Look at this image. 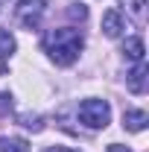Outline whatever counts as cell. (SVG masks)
I'll return each mask as SVG.
<instances>
[{"mask_svg":"<svg viewBox=\"0 0 149 152\" xmlns=\"http://www.w3.org/2000/svg\"><path fill=\"white\" fill-rule=\"evenodd\" d=\"M44 50L50 53V58L61 64V67H67V64H73L76 58H79V50H82V35L70 29V26H64V29H50L47 35H44Z\"/></svg>","mask_w":149,"mask_h":152,"instance_id":"1","label":"cell"},{"mask_svg":"<svg viewBox=\"0 0 149 152\" xmlns=\"http://www.w3.org/2000/svg\"><path fill=\"white\" fill-rule=\"evenodd\" d=\"M79 120L88 129H105L108 120H111V108H108L105 99H85L79 105Z\"/></svg>","mask_w":149,"mask_h":152,"instance_id":"2","label":"cell"},{"mask_svg":"<svg viewBox=\"0 0 149 152\" xmlns=\"http://www.w3.org/2000/svg\"><path fill=\"white\" fill-rule=\"evenodd\" d=\"M15 15H18V23H23L26 29H35L44 15V0H20Z\"/></svg>","mask_w":149,"mask_h":152,"instance_id":"3","label":"cell"},{"mask_svg":"<svg viewBox=\"0 0 149 152\" xmlns=\"http://www.w3.org/2000/svg\"><path fill=\"white\" fill-rule=\"evenodd\" d=\"M102 32L108 38H117L123 32V18H120V12L117 9H108L105 15H102Z\"/></svg>","mask_w":149,"mask_h":152,"instance_id":"4","label":"cell"},{"mask_svg":"<svg viewBox=\"0 0 149 152\" xmlns=\"http://www.w3.org/2000/svg\"><path fill=\"white\" fill-rule=\"evenodd\" d=\"M126 82H129V91H131V94H143V91H146V64L137 61V67L129 73Z\"/></svg>","mask_w":149,"mask_h":152,"instance_id":"5","label":"cell"},{"mask_svg":"<svg viewBox=\"0 0 149 152\" xmlns=\"http://www.w3.org/2000/svg\"><path fill=\"white\" fill-rule=\"evenodd\" d=\"M146 123H149L146 111H126V114H123V126H126L129 132H143Z\"/></svg>","mask_w":149,"mask_h":152,"instance_id":"6","label":"cell"},{"mask_svg":"<svg viewBox=\"0 0 149 152\" xmlns=\"http://www.w3.org/2000/svg\"><path fill=\"white\" fill-rule=\"evenodd\" d=\"M123 53H126L131 61H143V41H140V38H126Z\"/></svg>","mask_w":149,"mask_h":152,"instance_id":"7","label":"cell"},{"mask_svg":"<svg viewBox=\"0 0 149 152\" xmlns=\"http://www.w3.org/2000/svg\"><path fill=\"white\" fill-rule=\"evenodd\" d=\"M26 140L23 137H0V152H26Z\"/></svg>","mask_w":149,"mask_h":152,"instance_id":"8","label":"cell"},{"mask_svg":"<svg viewBox=\"0 0 149 152\" xmlns=\"http://www.w3.org/2000/svg\"><path fill=\"white\" fill-rule=\"evenodd\" d=\"M12 53H15V38L6 29H0V58H9Z\"/></svg>","mask_w":149,"mask_h":152,"instance_id":"9","label":"cell"},{"mask_svg":"<svg viewBox=\"0 0 149 152\" xmlns=\"http://www.w3.org/2000/svg\"><path fill=\"white\" fill-rule=\"evenodd\" d=\"M123 3L131 9V15L137 20H143V6H146V0H123Z\"/></svg>","mask_w":149,"mask_h":152,"instance_id":"10","label":"cell"},{"mask_svg":"<svg viewBox=\"0 0 149 152\" xmlns=\"http://www.w3.org/2000/svg\"><path fill=\"white\" fill-rule=\"evenodd\" d=\"M67 15H70L73 20H85V18H88V9H85L82 3H73V6L67 9Z\"/></svg>","mask_w":149,"mask_h":152,"instance_id":"11","label":"cell"},{"mask_svg":"<svg viewBox=\"0 0 149 152\" xmlns=\"http://www.w3.org/2000/svg\"><path fill=\"white\" fill-rule=\"evenodd\" d=\"M108 152H131V149H126V146H120V143H111V146H108Z\"/></svg>","mask_w":149,"mask_h":152,"instance_id":"12","label":"cell"},{"mask_svg":"<svg viewBox=\"0 0 149 152\" xmlns=\"http://www.w3.org/2000/svg\"><path fill=\"white\" fill-rule=\"evenodd\" d=\"M44 152H73V149H67V146H50V149H44Z\"/></svg>","mask_w":149,"mask_h":152,"instance_id":"13","label":"cell"}]
</instances>
